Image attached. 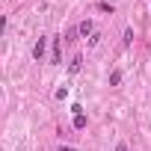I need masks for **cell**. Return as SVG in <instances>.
<instances>
[{"instance_id":"cell-6","label":"cell","mask_w":151,"mask_h":151,"mask_svg":"<svg viewBox=\"0 0 151 151\" xmlns=\"http://www.w3.org/2000/svg\"><path fill=\"white\" fill-rule=\"evenodd\" d=\"M122 45H124V47H130V45H133V27H127V30H124V39H122Z\"/></svg>"},{"instance_id":"cell-8","label":"cell","mask_w":151,"mask_h":151,"mask_svg":"<svg viewBox=\"0 0 151 151\" xmlns=\"http://www.w3.org/2000/svg\"><path fill=\"white\" fill-rule=\"evenodd\" d=\"M74 127H77V130L86 127V116H83V113H80V116H74Z\"/></svg>"},{"instance_id":"cell-3","label":"cell","mask_w":151,"mask_h":151,"mask_svg":"<svg viewBox=\"0 0 151 151\" xmlns=\"http://www.w3.org/2000/svg\"><path fill=\"white\" fill-rule=\"evenodd\" d=\"M80 68H83V56H74L68 62V74H80Z\"/></svg>"},{"instance_id":"cell-11","label":"cell","mask_w":151,"mask_h":151,"mask_svg":"<svg viewBox=\"0 0 151 151\" xmlns=\"http://www.w3.org/2000/svg\"><path fill=\"white\" fill-rule=\"evenodd\" d=\"M6 33V15H0V36Z\"/></svg>"},{"instance_id":"cell-4","label":"cell","mask_w":151,"mask_h":151,"mask_svg":"<svg viewBox=\"0 0 151 151\" xmlns=\"http://www.w3.org/2000/svg\"><path fill=\"white\" fill-rule=\"evenodd\" d=\"M50 62H62V50H59V39H53V53H50Z\"/></svg>"},{"instance_id":"cell-9","label":"cell","mask_w":151,"mask_h":151,"mask_svg":"<svg viewBox=\"0 0 151 151\" xmlns=\"http://www.w3.org/2000/svg\"><path fill=\"white\" fill-rule=\"evenodd\" d=\"M101 39H104V36H101V33H92V36H89V42H86V45H89V47H95V45H98V42H101Z\"/></svg>"},{"instance_id":"cell-7","label":"cell","mask_w":151,"mask_h":151,"mask_svg":"<svg viewBox=\"0 0 151 151\" xmlns=\"http://www.w3.org/2000/svg\"><path fill=\"white\" fill-rule=\"evenodd\" d=\"M119 83H122V71H119V68H116V71H113V74H110V86H119Z\"/></svg>"},{"instance_id":"cell-12","label":"cell","mask_w":151,"mask_h":151,"mask_svg":"<svg viewBox=\"0 0 151 151\" xmlns=\"http://www.w3.org/2000/svg\"><path fill=\"white\" fill-rule=\"evenodd\" d=\"M56 151H77V148H74V145H59Z\"/></svg>"},{"instance_id":"cell-1","label":"cell","mask_w":151,"mask_h":151,"mask_svg":"<svg viewBox=\"0 0 151 151\" xmlns=\"http://www.w3.org/2000/svg\"><path fill=\"white\" fill-rule=\"evenodd\" d=\"M45 47H47V39H45V36H39V42L33 45V59H36V62H42V59H45Z\"/></svg>"},{"instance_id":"cell-2","label":"cell","mask_w":151,"mask_h":151,"mask_svg":"<svg viewBox=\"0 0 151 151\" xmlns=\"http://www.w3.org/2000/svg\"><path fill=\"white\" fill-rule=\"evenodd\" d=\"M92 33H95V24H92V21H89V18H86V21H80V24H77V36H83V39H89V36H92Z\"/></svg>"},{"instance_id":"cell-13","label":"cell","mask_w":151,"mask_h":151,"mask_svg":"<svg viewBox=\"0 0 151 151\" xmlns=\"http://www.w3.org/2000/svg\"><path fill=\"white\" fill-rule=\"evenodd\" d=\"M116 151H127V145H124V142H119V145H116Z\"/></svg>"},{"instance_id":"cell-5","label":"cell","mask_w":151,"mask_h":151,"mask_svg":"<svg viewBox=\"0 0 151 151\" xmlns=\"http://www.w3.org/2000/svg\"><path fill=\"white\" fill-rule=\"evenodd\" d=\"M95 9H98V12H110V15L116 12V6H113V3H107V0H101V3H98Z\"/></svg>"},{"instance_id":"cell-10","label":"cell","mask_w":151,"mask_h":151,"mask_svg":"<svg viewBox=\"0 0 151 151\" xmlns=\"http://www.w3.org/2000/svg\"><path fill=\"white\" fill-rule=\"evenodd\" d=\"M65 98H68V89L59 86V89H56V101H65Z\"/></svg>"}]
</instances>
